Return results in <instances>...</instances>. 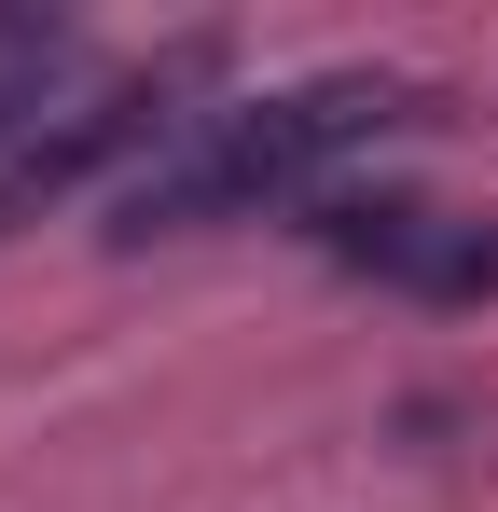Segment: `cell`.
<instances>
[{
	"instance_id": "obj_1",
	"label": "cell",
	"mask_w": 498,
	"mask_h": 512,
	"mask_svg": "<svg viewBox=\"0 0 498 512\" xmlns=\"http://www.w3.org/2000/svg\"><path fill=\"white\" fill-rule=\"evenodd\" d=\"M402 125V70H305V84H263L236 111H194L153 167H125L111 194V250H153V236H208L249 208H319L346 153H374Z\"/></svg>"
},
{
	"instance_id": "obj_2",
	"label": "cell",
	"mask_w": 498,
	"mask_h": 512,
	"mask_svg": "<svg viewBox=\"0 0 498 512\" xmlns=\"http://www.w3.org/2000/svg\"><path fill=\"white\" fill-rule=\"evenodd\" d=\"M305 236H319L346 277H388L415 305H485L498 291V236L457 222V208H429V194H319Z\"/></svg>"
},
{
	"instance_id": "obj_3",
	"label": "cell",
	"mask_w": 498,
	"mask_h": 512,
	"mask_svg": "<svg viewBox=\"0 0 498 512\" xmlns=\"http://www.w3.org/2000/svg\"><path fill=\"white\" fill-rule=\"evenodd\" d=\"M28 111H42V84H14V70H0V139H14V153H28V139H42V125H28Z\"/></svg>"
}]
</instances>
